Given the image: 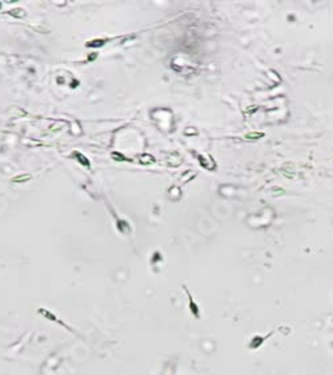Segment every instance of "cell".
Segmentation results:
<instances>
[{"label": "cell", "mask_w": 333, "mask_h": 375, "mask_svg": "<svg viewBox=\"0 0 333 375\" xmlns=\"http://www.w3.org/2000/svg\"><path fill=\"white\" fill-rule=\"evenodd\" d=\"M263 136H264L263 133H248L246 138H259V137H263Z\"/></svg>", "instance_id": "obj_1"}, {"label": "cell", "mask_w": 333, "mask_h": 375, "mask_svg": "<svg viewBox=\"0 0 333 375\" xmlns=\"http://www.w3.org/2000/svg\"><path fill=\"white\" fill-rule=\"evenodd\" d=\"M103 40H95V42H91V43H88L87 45H89V47H92V44H97V47H101V44H103Z\"/></svg>", "instance_id": "obj_2"}, {"label": "cell", "mask_w": 333, "mask_h": 375, "mask_svg": "<svg viewBox=\"0 0 333 375\" xmlns=\"http://www.w3.org/2000/svg\"><path fill=\"white\" fill-rule=\"evenodd\" d=\"M27 178H29L28 176H27V177H18V178L15 180V181H20V180H27Z\"/></svg>", "instance_id": "obj_3"}]
</instances>
